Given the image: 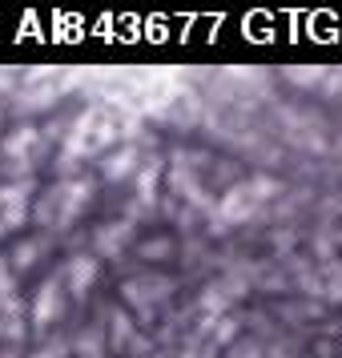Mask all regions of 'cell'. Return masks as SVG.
Here are the masks:
<instances>
[{
	"instance_id": "6da1fadb",
	"label": "cell",
	"mask_w": 342,
	"mask_h": 358,
	"mask_svg": "<svg viewBox=\"0 0 342 358\" xmlns=\"http://www.w3.org/2000/svg\"><path fill=\"white\" fill-rule=\"evenodd\" d=\"M89 197H93V185L89 181H57L49 194L36 201V217L52 229H65L81 217V210L89 206Z\"/></svg>"
},
{
	"instance_id": "7a4b0ae2",
	"label": "cell",
	"mask_w": 342,
	"mask_h": 358,
	"mask_svg": "<svg viewBox=\"0 0 342 358\" xmlns=\"http://www.w3.org/2000/svg\"><path fill=\"white\" fill-rule=\"evenodd\" d=\"M278 194V181L274 178H254V181H238L234 189H229L226 197H222V206H218V226H238V222H245L250 213L258 210V201H266V197Z\"/></svg>"
},
{
	"instance_id": "3957f363",
	"label": "cell",
	"mask_w": 342,
	"mask_h": 358,
	"mask_svg": "<svg viewBox=\"0 0 342 358\" xmlns=\"http://www.w3.org/2000/svg\"><path fill=\"white\" fill-rule=\"evenodd\" d=\"M117 121L109 113H85L73 133H69V145H65V162H77V157H89V153H97L105 149L109 141L117 137Z\"/></svg>"
},
{
	"instance_id": "277c9868",
	"label": "cell",
	"mask_w": 342,
	"mask_h": 358,
	"mask_svg": "<svg viewBox=\"0 0 342 358\" xmlns=\"http://www.w3.org/2000/svg\"><path fill=\"white\" fill-rule=\"evenodd\" d=\"M121 294H125V302H129L141 318H149L153 310L162 306L165 298L173 294V282L162 274H145V278H129L125 286H121Z\"/></svg>"
},
{
	"instance_id": "5b68a950",
	"label": "cell",
	"mask_w": 342,
	"mask_h": 358,
	"mask_svg": "<svg viewBox=\"0 0 342 358\" xmlns=\"http://www.w3.org/2000/svg\"><path fill=\"white\" fill-rule=\"evenodd\" d=\"M65 282H69V294H73V298H85V294L93 290V282H97V258H89V254L69 258Z\"/></svg>"
},
{
	"instance_id": "8992f818",
	"label": "cell",
	"mask_w": 342,
	"mask_h": 358,
	"mask_svg": "<svg viewBox=\"0 0 342 358\" xmlns=\"http://www.w3.org/2000/svg\"><path fill=\"white\" fill-rule=\"evenodd\" d=\"M57 318H61V282L49 278V282L36 290V298H33V322L49 326V322H57Z\"/></svg>"
},
{
	"instance_id": "52a82bcc",
	"label": "cell",
	"mask_w": 342,
	"mask_h": 358,
	"mask_svg": "<svg viewBox=\"0 0 342 358\" xmlns=\"http://www.w3.org/2000/svg\"><path fill=\"white\" fill-rule=\"evenodd\" d=\"M24 217H29V206H24V185H0V222L8 229L24 226Z\"/></svg>"
},
{
	"instance_id": "ba28073f",
	"label": "cell",
	"mask_w": 342,
	"mask_h": 358,
	"mask_svg": "<svg viewBox=\"0 0 342 358\" xmlns=\"http://www.w3.org/2000/svg\"><path fill=\"white\" fill-rule=\"evenodd\" d=\"M238 294H245V282H238V278H218L210 290L201 294V306L213 310V314H226L229 298H238Z\"/></svg>"
},
{
	"instance_id": "9c48e42d",
	"label": "cell",
	"mask_w": 342,
	"mask_h": 358,
	"mask_svg": "<svg viewBox=\"0 0 342 358\" xmlns=\"http://www.w3.org/2000/svg\"><path fill=\"white\" fill-rule=\"evenodd\" d=\"M133 238V222L125 217V222H109V226L97 229V250L105 254V258H113V254H121L125 245H129Z\"/></svg>"
},
{
	"instance_id": "30bf717a",
	"label": "cell",
	"mask_w": 342,
	"mask_h": 358,
	"mask_svg": "<svg viewBox=\"0 0 342 358\" xmlns=\"http://www.w3.org/2000/svg\"><path fill=\"white\" fill-rule=\"evenodd\" d=\"M24 334V310H20V298H8L0 302V338H20Z\"/></svg>"
},
{
	"instance_id": "8fae6325",
	"label": "cell",
	"mask_w": 342,
	"mask_h": 358,
	"mask_svg": "<svg viewBox=\"0 0 342 358\" xmlns=\"http://www.w3.org/2000/svg\"><path fill=\"white\" fill-rule=\"evenodd\" d=\"M133 162H137V149H133V145L117 149L113 157L105 162V178H109V181H125V178H129V169H133Z\"/></svg>"
},
{
	"instance_id": "7c38bea8",
	"label": "cell",
	"mask_w": 342,
	"mask_h": 358,
	"mask_svg": "<svg viewBox=\"0 0 342 358\" xmlns=\"http://www.w3.org/2000/svg\"><path fill=\"white\" fill-rule=\"evenodd\" d=\"M109 346H113V350H129L133 346V322L121 314V310L109 318Z\"/></svg>"
},
{
	"instance_id": "4fadbf2b",
	"label": "cell",
	"mask_w": 342,
	"mask_h": 358,
	"mask_svg": "<svg viewBox=\"0 0 342 358\" xmlns=\"http://www.w3.org/2000/svg\"><path fill=\"white\" fill-rule=\"evenodd\" d=\"M36 145V129H17L8 141H4V153H8V162H20V157H29Z\"/></svg>"
},
{
	"instance_id": "5bb4252c",
	"label": "cell",
	"mask_w": 342,
	"mask_h": 358,
	"mask_svg": "<svg viewBox=\"0 0 342 358\" xmlns=\"http://www.w3.org/2000/svg\"><path fill=\"white\" fill-rule=\"evenodd\" d=\"M73 355H77V358H109L97 330H85L81 338H77V346H73Z\"/></svg>"
},
{
	"instance_id": "9a60e30c",
	"label": "cell",
	"mask_w": 342,
	"mask_h": 358,
	"mask_svg": "<svg viewBox=\"0 0 342 358\" xmlns=\"http://www.w3.org/2000/svg\"><path fill=\"white\" fill-rule=\"evenodd\" d=\"M41 258V242H24L13 250V270H29L33 262Z\"/></svg>"
},
{
	"instance_id": "2e32d148",
	"label": "cell",
	"mask_w": 342,
	"mask_h": 358,
	"mask_svg": "<svg viewBox=\"0 0 342 358\" xmlns=\"http://www.w3.org/2000/svg\"><path fill=\"white\" fill-rule=\"evenodd\" d=\"M137 194H141V201H149V197L157 194V165L141 169V178H137Z\"/></svg>"
},
{
	"instance_id": "e0dca14e",
	"label": "cell",
	"mask_w": 342,
	"mask_h": 358,
	"mask_svg": "<svg viewBox=\"0 0 342 358\" xmlns=\"http://www.w3.org/2000/svg\"><path fill=\"white\" fill-rule=\"evenodd\" d=\"M169 254H173V245H169V238H153V242H145V245H141V258H149V262H153V258L162 262V258H169Z\"/></svg>"
},
{
	"instance_id": "ac0fdd59",
	"label": "cell",
	"mask_w": 342,
	"mask_h": 358,
	"mask_svg": "<svg viewBox=\"0 0 342 358\" xmlns=\"http://www.w3.org/2000/svg\"><path fill=\"white\" fill-rule=\"evenodd\" d=\"M238 334V322L234 318H226V322H218L213 326V346H229V338Z\"/></svg>"
},
{
	"instance_id": "d6986e66",
	"label": "cell",
	"mask_w": 342,
	"mask_h": 358,
	"mask_svg": "<svg viewBox=\"0 0 342 358\" xmlns=\"http://www.w3.org/2000/svg\"><path fill=\"white\" fill-rule=\"evenodd\" d=\"M229 358H262V346H258L254 338H242V342H234Z\"/></svg>"
},
{
	"instance_id": "ffe728a7",
	"label": "cell",
	"mask_w": 342,
	"mask_h": 358,
	"mask_svg": "<svg viewBox=\"0 0 342 358\" xmlns=\"http://www.w3.org/2000/svg\"><path fill=\"white\" fill-rule=\"evenodd\" d=\"M8 298H17V294H13V278H8V266L0 262V302H8Z\"/></svg>"
},
{
	"instance_id": "44dd1931",
	"label": "cell",
	"mask_w": 342,
	"mask_h": 358,
	"mask_svg": "<svg viewBox=\"0 0 342 358\" xmlns=\"http://www.w3.org/2000/svg\"><path fill=\"white\" fill-rule=\"evenodd\" d=\"M330 298H342V266H330Z\"/></svg>"
},
{
	"instance_id": "7402d4cb",
	"label": "cell",
	"mask_w": 342,
	"mask_h": 358,
	"mask_svg": "<svg viewBox=\"0 0 342 358\" xmlns=\"http://www.w3.org/2000/svg\"><path fill=\"white\" fill-rule=\"evenodd\" d=\"M36 358H65V346H45Z\"/></svg>"
},
{
	"instance_id": "603a6c76",
	"label": "cell",
	"mask_w": 342,
	"mask_h": 358,
	"mask_svg": "<svg viewBox=\"0 0 342 358\" xmlns=\"http://www.w3.org/2000/svg\"><path fill=\"white\" fill-rule=\"evenodd\" d=\"M4 234H8V226H4V222H0V238H4Z\"/></svg>"
}]
</instances>
